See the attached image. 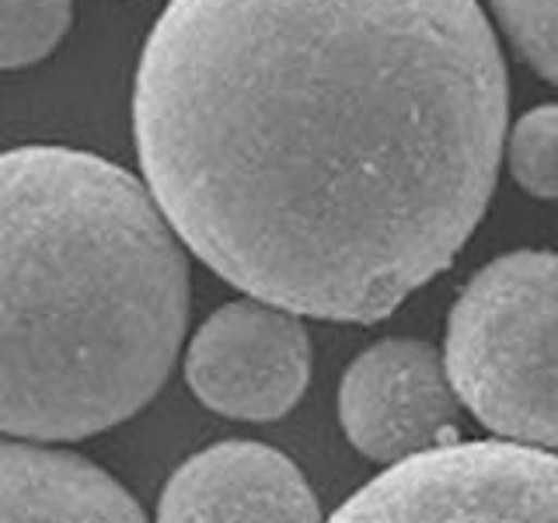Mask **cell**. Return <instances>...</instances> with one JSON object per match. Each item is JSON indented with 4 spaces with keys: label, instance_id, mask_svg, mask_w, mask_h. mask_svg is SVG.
Here are the masks:
<instances>
[{
    "label": "cell",
    "instance_id": "6da1fadb",
    "mask_svg": "<svg viewBox=\"0 0 558 523\" xmlns=\"http://www.w3.org/2000/svg\"><path fill=\"white\" fill-rule=\"evenodd\" d=\"M510 84L478 0H168L133 77L157 209L252 301L380 321L475 234Z\"/></svg>",
    "mask_w": 558,
    "mask_h": 523
},
{
    "label": "cell",
    "instance_id": "7a4b0ae2",
    "mask_svg": "<svg viewBox=\"0 0 558 523\" xmlns=\"http://www.w3.org/2000/svg\"><path fill=\"white\" fill-rule=\"evenodd\" d=\"M189 262L147 185L74 147L0 150V436L84 440L168 380Z\"/></svg>",
    "mask_w": 558,
    "mask_h": 523
},
{
    "label": "cell",
    "instance_id": "3957f363",
    "mask_svg": "<svg viewBox=\"0 0 558 523\" xmlns=\"http://www.w3.org/2000/svg\"><path fill=\"white\" fill-rule=\"evenodd\" d=\"M444 366L488 433L558 450V255L510 252L471 276L450 307Z\"/></svg>",
    "mask_w": 558,
    "mask_h": 523
},
{
    "label": "cell",
    "instance_id": "277c9868",
    "mask_svg": "<svg viewBox=\"0 0 558 523\" xmlns=\"http://www.w3.org/2000/svg\"><path fill=\"white\" fill-rule=\"evenodd\" d=\"M325 523H558V453L458 440L384 467Z\"/></svg>",
    "mask_w": 558,
    "mask_h": 523
},
{
    "label": "cell",
    "instance_id": "5b68a950",
    "mask_svg": "<svg viewBox=\"0 0 558 523\" xmlns=\"http://www.w3.org/2000/svg\"><path fill=\"white\" fill-rule=\"evenodd\" d=\"M185 380L206 409L227 418H283L311 380L307 328L296 314L262 301L223 304L192 336Z\"/></svg>",
    "mask_w": 558,
    "mask_h": 523
},
{
    "label": "cell",
    "instance_id": "8992f818",
    "mask_svg": "<svg viewBox=\"0 0 558 523\" xmlns=\"http://www.w3.org/2000/svg\"><path fill=\"white\" fill-rule=\"evenodd\" d=\"M458 409L444 356L418 339L363 349L339 384V423L349 443L388 467L458 443Z\"/></svg>",
    "mask_w": 558,
    "mask_h": 523
},
{
    "label": "cell",
    "instance_id": "52a82bcc",
    "mask_svg": "<svg viewBox=\"0 0 558 523\" xmlns=\"http://www.w3.org/2000/svg\"><path fill=\"white\" fill-rule=\"evenodd\" d=\"M157 523H322L304 471L276 447L223 440L171 471Z\"/></svg>",
    "mask_w": 558,
    "mask_h": 523
},
{
    "label": "cell",
    "instance_id": "ba28073f",
    "mask_svg": "<svg viewBox=\"0 0 558 523\" xmlns=\"http://www.w3.org/2000/svg\"><path fill=\"white\" fill-rule=\"evenodd\" d=\"M0 523H147L109 471L66 450L0 440Z\"/></svg>",
    "mask_w": 558,
    "mask_h": 523
},
{
    "label": "cell",
    "instance_id": "9c48e42d",
    "mask_svg": "<svg viewBox=\"0 0 558 523\" xmlns=\"http://www.w3.org/2000/svg\"><path fill=\"white\" fill-rule=\"evenodd\" d=\"M74 0H0V70L46 60L63 42Z\"/></svg>",
    "mask_w": 558,
    "mask_h": 523
},
{
    "label": "cell",
    "instance_id": "30bf717a",
    "mask_svg": "<svg viewBox=\"0 0 558 523\" xmlns=\"http://www.w3.org/2000/svg\"><path fill=\"white\" fill-rule=\"evenodd\" d=\"M506 165L517 185L537 199H558V105L523 112L506 133Z\"/></svg>",
    "mask_w": 558,
    "mask_h": 523
},
{
    "label": "cell",
    "instance_id": "8fae6325",
    "mask_svg": "<svg viewBox=\"0 0 558 523\" xmlns=\"http://www.w3.org/2000/svg\"><path fill=\"white\" fill-rule=\"evenodd\" d=\"M488 4L520 60L558 87V0H488Z\"/></svg>",
    "mask_w": 558,
    "mask_h": 523
}]
</instances>
